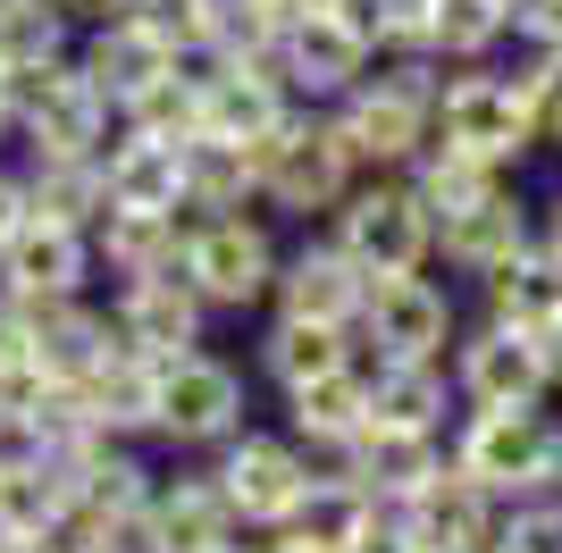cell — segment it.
<instances>
[{"label":"cell","instance_id":"obj_36","mask_svg":"<svg viewBox=\"0 0 562 553\" xmlns=\"http://www.w3.org/2000/svg\"><path fill=\"white\" fill-rule=\"evenodd\" d=\"M520 101H529V135L538 151H562V50H513Z\"/></svg>","mask_w":562,"mask_h":553},{"label":"cell","instance_id":"obj_11","mask_svg":"<svg viewBox=\"0 0 562 553\" xmlns=\"http://www.w3.org/2000/svg\"><path fill=\"white\" fill-rule=\"evenodd\" d=\"M260 68L278 76L303 110H336L361 76L378 68V50L361 43V25L345 18V9H319V18H303V25H285L278 43H269V59Z\"/></svg>","mask_w":562,"mask_h":553},{"label":"cell","instance_id":"obj_45","mask_svg":"<svg viewBox=\"0 0 562 553\" xmlns=\"http://www.w3.org/2000/svg\"><path fill=\"white\" fill-rule=\"evenodd\" d=\"M554 504H562V495H554Z\"/></svg>","mask_w":562,"mask_h":553},{"label":"cell","instance_id":"obj_30","mask_svg":"<svg viewBox=\"0 0 562 553\" xmlns=\"http://www.w3.org/2000/svg\"><path fill=\"white\" fill-rule=\"evenodd\" d=\"M76 68H85L117 110H126L143 84H160V76H168V50L151 43L135 18H110V25H93V34H76Z\"/></svg>","mask_w":562,"mask_h":553},{"label":"cell","instance_id":"obj_9","mask_svg":"<svg viewBox=\"0 0 562 553\" xmlns=\"http://www.w3.org/2000/svg\"><path fill=\"white\" fill-rule=\"evenodd\" d=\"M328 235L345 244V260L361 276H412L437 269V218L420 210L412 177H361L345 193V210L328 218Z\"/></svg>","mask_w":562,"mask_h":553},{"label":"cell","instance_id":"obj_2","mask_svg":"<svg viewBox=\"0 0 562 553\" xmlns=\"http://www.w3.org/2000/svg\"><path fill=\"white\" fill-rule=\"evenodd\" d=\"M437 76L446 68H428V59H378L328 110L336 135H345L352 160H361V177H403V168L437 143Z\"/></svg>","mask_w":562,"mask_h":553},{"label":"cell","instance_id":"obj_16","mask_svg":"<svg viewBox=\"0 0 562 553\" xmlns=\"http://www.w3.org/2000/svg\"><path fill=\"white\" fill-rule=\"evenodd\" d=\"M336 478H352L370 504H386V511H403L412 495H420L437 470H446V437H428V428H386V419H370L361 437L345 444V453L328 461Z\"/></svg>","mask_w":562,"mask_h":553},{"label":"cell","instance_id":"obj_4","mask_svg":"<svg viewBox=\"0 0 562 553\" xmlns=\"http://www.w3.org/2000/svg\"><path fill=\"white\" fill-rule=\"evenodd\" d=\"M278 260H285V235L269 210H202L186 235V285L202 294L211 319H260Z\"/></svg>","mask_w":562,"mask_h":553},{"label":"cell","instance_id":"obj_37","mask_svg":"<svg viewBox=\"0 0 562 553\" xmlns=\"http://www.w3.org/2000/svg\"><path fill=\"white\" fill-rule=\"evenodd\" d=\"M487 553H562V504H554V495H538V504H504Z\"/></svg>","mask_w":562,"mask_h":553},{"label":"cell","instance_id":"obj_3","mask_svg":"<svg viewBox=\"0 0 562 553\" xmlns=\"http://www.w3.org/2000/svg\"><path fill=\"white\" fill-rule=\"evenodd\" d=\"M252 168H260V210L303 235L328 227L345 193L361 184V160H352V143L336 135L328 110H294L269 143H252Z\"/></svg>","mask_w":562,"mask_h":553},{"label":"cell","instance_id":"obj_27","mask_svg":"<svg viewBox=\"0 0 562 553\" xmlns=\"http://www.w3.org/2000/svg\"><path fill=\"white\" fill-rule=\"evenodd\" d=\"M177 151H186V143H151V135H135V126H117L110 151H101V193H110V210H177L186 202Z\"/></svg>","mask_w":562,"mask_h":553},{"label":"cell","instance_id":"obj_10","mask_svg":"<svg viewBox=\"0 0 562 553\" xmlns=\"http://www.w3.org/2000/svg\"><path fill=\"white\" fill-rule=\"evenodd\" d=\"M446 377H453V403L462 411H520V403H554V377H546V345L520 336L504 319H462L446 352Z\"/></svg>","mask_w":562,"mask_h":553},{"label":"cell","instance_id":"obj_19","mask_svg":"<svg viewBox=\"0 0 562 553\" xmlns=\"http://www.w3.org/2000/svg\"><path fill=\"white\" fill-rule=\"evenodd\" d=\"M361 285H370V276L345 260V244H336L328 227H311L303 244H285L278 285H269V311H285V319H328V327H352V311H361Z\"/></svg>","mask_w":562,"mask_h":553},{"label":"cell","instance_id":"obj_42","mask_svg":"<svg viewBox=\"0 0 562 553\" xmlns=\"http://www.w3.org/2000/svg\"><path fill=\"white\" fill-rule=\"evenodd\" d=\"M244 553H303V545H285L278 529H260V537H244Z\"/></svg>","mask_w":562,"mask_h":553},{"label":"cell","instance_id":"obj_32","mask_svg":"<svg viewBox=\"0 0 562 553\" xmlns=\"http://www.w3.org/2000/svg\"><path fill=\"white\" fill-rule=\"evenodd\" d=\"M177 177H186V210H260V168H252V143L193 135L186 151H177Z\"/></svg>","mask_w":562,"mask_h":553},{"label":"cell","instance_id":"obj_41","mask_svg":"<svg viewBox=\"0 0 562 553\" xmlns=\"http://www.w3.org/2000/svg\"><path fill=\"white\" fill-rule=\"evenodd\" d=\"M538 244H546V252L562 260V184H554V193L538 202Z\"/></svg>","mask_w":562,"mask_h":553},{"label":"cell","instance_id":"obj_44","mask_svg":"<svg viewBox=\"0 0 562 553\" xmlns=\"http://www.w3.org/2000/svg\"><path fill=\"white\" fill-rule=\"evenodd\" d=\"M412 553H428V545H412Z\"/></svg>","mask_w":562,"mask_h":553},{"label":"cell","instance_id":"obj_34","mask_svg":"<svg viewBox=\"0 0 562 553\" xmlns=\"http://www.w3.org/2000/svg\"><path fill=\"white\" fill-rule=\"evenodd\" d=\"M403 177H412V193H420L428 218H453V210H470L487 184H504V168H479V160H462V151H446V143H428Z\"/></svg>","mask_w":562,"mask_h":553},{"label":"cell","instance_id":"obj_1","mask_svg":"<svg viewBox=\"0 0 562 553\" xmlns=\"http://www.w3.org/2000/svg\"><path fill=\"white\" fill-rule=\"evenodd\" d=\"M446 461L479 478L495 504H538L562 495V411L554 403H520V411H453Z\"/></svg>","mask_w":562,"mask_h":553},{"label":"cell","instance_id":"obj_24","mask_svg":"<svg viewBox=\"0 0 562 553\" xmlns=\"http://www.w3.org/2000/svg\"><path fill=\"white\" fill-rule=\"evenodd\" d=\"M68 394H76V411H85V428H93L101 444H143V453H151V411H160V369L151 361L110 352V361Z\"/></svg>","mask_w":562,"mask_h":553},{"label":"cell","instance_id":"obj_5","mask_svg":"<svg viewBox=\"0 0 562 553\" xmlns=\"http://www.w3.org/2000/svg\"><path fill=\"white\" fill-rule=\"evenodd\" d=\"M252 428V369L235 352L202 345L186 361L160 369V411H151V453H177V461H211L227 437Z\"/></svg>","mask_w":562,"mask_h":553},{"label":"cell","instance_id":"obj_31","mask_svg":"<svg viewBox=\"0 0 562 553\" xmlns=\"http://www.w3.org/2000/svg\"><path fill=\"white\" fill-rule=\"evenodd\" d=\"M18 184H25V218H59V227H85L110 210L101 193V160H43V151H18Z\"/></svg>","mask_w":562,"mask_h":553},{"label":"cell","instance_id":"obj_18","mask_svg":"<svg viewBox=\"0 0 562 553\" xmlns=\"http://www.w3.org/2000/svg\"><path fill=\"white\" fill-rule=\"evenodd\" d=\"M202 210H101L93 218V269L110 285H135V276H186V235Z\"/></svg>","mask_w":562,"mask_h":553},{"label":"cell","instance_id":"obj_15","mask_svg":"<svg viewBox=\"0 0 562 553\" xmlns=\"http://www.w3.org/2000/svg\"><path fill=\"white\" fill-rule=\"evenodd\" d=\"M235 537L244 529L227 520L218 486L202 478V461L151 478V504H143V520H135V553H227Z\"/></svg>","mask_w":562,"mask_h":553},{"label":"cell","instance_id":"obj_13","mask_svg":"<svg viewBox=\"0 0 562 553\" xmlns=\"http://www.w3.org/2000/svg\"><path fill=\"white\" fill-rule=\"evenodd\" d=\"M529 244H538V193L520 177H504L470 210L437 218V276H470V285H479L487 269H504V260L529 252Z\"/></svg>","mask_w":562,"mask_h":553},{"label":"cell","instance_id":"obj_33","mask_svg":"<svg viewBox=\"0 0 562 553\" xmlns=\"http://www.w3.org/2000/svg\"><path fill=\"white\" fill-rule=\"evenodd\" d=\"M504 50H513V0H437V34H428L437 68H479Z\"/></svg>","mask_w":562,"mask_h":553},{"label":"cell","instance_id":"obj_17","mask_svg":"<svg viewBox=\"0 0 562 553\" xmlns=\"http://www.w3.org/2000/svg\"><path fill=\"white\" fill-rule=\"evenodd\" d=\"M0 285L25 302H59V294H93V235L59 227V218H18V235L0 244Z\"/></svg>","mask_w":562,"mask_h":553},{"label":"cell","instance_id":"obj_29","mask_svg":"<svg viewBox=\"0 0 562 553\" xmlns=\"http://www.w3.org/2000/svg\"><path fill=\"white\" fill-rule=\"evenodd\" d=\"M378 520V504L361 495L352 478H336V470H319V478L303 486V504L285 511V545H303V553H352L361 545V529Z\"/></svg>","mask_w":562,"mask_h":553},{"label":"cell","instance_id":"obj_14","mask_svg":"<svg viewBox=\"0 0 562 553\" xmlns=\"http://www.w3.org/2000/svg\"><path fill=\"white\" fill-rule=\"evenodd\" d=\"M117 135V101L93 84V76L76 68H50V84L25 101L18 117V151H43V160H101Z\"/></svg>","mask_w":562,"mask_h":553},{"label":"cell","instance_id":"obj_28","mask_svg":"<svg viewBox=\"0 0 562 553\" xmlns=\"http://www.w3.org/2000/svg\"><path fill=\"white\" fill-rule=\"evenodd\" d=\"M361 377H370V419H386V428H428V437H446L453 411H462L446 361H370Z\"/></svg>","mask_w":562,"mask_h":553},{"label":"cell","instance_id":"obj_21","mask_svg":"<svg viewBox=\"0 0 562 553\" xmlns=\"http://www.w3.org/2000/svg\"><path fill=\"white\" fill-rule=\"evenodd\" d=\"M278 428L303 444L319 470H328V461L345 453L361 428H370V377H361V361L336 369V377H311V386L278 394Z\"/></svg>","mask_w":562,"mask_h":553},{"label":"cell","instance_id":"obj_26","mask_svg":"<svg viewBox=\"0 0 562 553\" xmlns=\"http://www.w3.org/2000/svg\"><path fill=\"white\" fill-rule=\"evenodd\" d=\"M294 110H303V101H294V92H285L269 68L235 59V68L202 92V135H218V143H269Z\"/></svg>","mask_w":562,"mask_h":553},{"label":"cell","instance_id":"obj_23","mask_svg":"<svg viewBox=\"0 0 562 553\" xmlns=\"http://www.w3.org/2000/svg\"><path fill=\"white\" fill-rule=\"evenodd\" d=\"M403 520H412V537H420L428 553H487L495 545V520H504V504H495L479 478H462V470H437V478L403 504Z\"/></svg>","mask_w":562,"mask_h":553},{"label":"cell","instance_id":"obj_25","mask_svg":"<svg viewBox=\"0 0 562 553\" xmlns=\"http://www.w3.org/2000/svg\"><path fill=\"white\" fill-rule=\"evenodd\" d=\"M479 311L504 327H520V336H554L562 327V260L546 252V244H529V252H513L504 269L479 276Z\"/></svg>","mask_w":562,"mask_h":553},{"label":"cell","instance_id":"obj_8","mask_svg":"<svg viewBox=\"0 0 562 553\" xmlns=\"http://www.w3.org/2000/svg\"><path fill=\"white\" fill-rule=\"evenodd\" d=\"M202 478L218 486V504H227L235 529L260 537V529H285V511L303 504V486L319 478V461L285 437V428H260L252 419L244 437H227L211 461H202Z\"/></svg>","mask_w":562,"mask_h":553},{"label":"cell","instance_id":"obj_35","mask_svg":"<svg viewBox=\"0 0 562 553\" xmlns=\"http://www.w3.org/2000/svg\"><path fill=\"white\" fill-rule=\"evenodd\" d=\"M117 126H135V135H151V143H193L202 135V101H193V84L160 76V84H143L135 101L117 110Z\"/></svg>","mask_w":562,"mask_h":553},{"label":"cell","instance_id":"obj_22","mask_svg":"<svg viewBox=\"0 0 562 553\" xmlns=\"http://www.w3.org/2000/svg\"><path fill=\"white\" fill-rule=\"evenodd\" d=\"M110 352H117V336H110V302L101 294L34 302V369H43L50 386H85Z\"/></svg>","mask_w":562,"mask_h":553},{"label":"cell","instance_id":"obj_20","mask_svg":"<svg viewBox=\"0 0 562 553\" xmlns=\"http://www.w3.org/2000/svg\"><path fill=\"white\" fill-rule=\"evenodd\" d=\"M336 369H352V327L260 311V327H252V377L269 394H294V386H311V377H336Z\"/></svg>","mask_w":562,"mask_h":553},{"label":"cell","instance_id":"obj_6","mask_svg":"<svg viewBox=\"0 0 562 553\" xmlns=\"http://www.w3.org/2000/svg\"><path fill=\"white\" fill-rule=\"evenodd\" d=\"M437 143L462 151V160H479V168H504V177H520V168L538 160L513 59H479V68L437 76Z\"/></svg>","mask_w":562,"mask_h":553},{"label":"cell","instance_id":"obj_43","mask_svg":"<svg viewBox=\"0 0 562 553\" xmlns=\"http://www.w3.org/2000/svg\"><path fill=\"white\" fill-rule=\"evenodd\" d=\"M546 377H554V403H562V327L546 336Z\"/></svg>","mask_w":562,"mask_h":553},{"label":"cell","instance_id":"obj_38","mask_svg":"<svg viewBox=\"0 0 562 553\" xmlns=\"http://www.w3.org/2000/svg\"><path fill=\"white\" fill-rule=\"evenodd\" d=\"M412 545H420V537H412V520L378 504V520H370V529H361V545H352V553H412Z\"/></svg>","mask_w":562,"mask_h":553},{"label":"cell","instance_id":"obj_39","mask_svg":"<svg viewBox=\"0 0 562 553\" xmlns=\"http://www.w3.org/2000/svg\"><path fill=\"white\" fill-rule=\"evenodd\" d=\"M252 9H260V18H269V25H278V34H285V25L319 18V9H345V0H252Z\"/></svg>","mask_w":562,"mask_h":553},{"label":"cell","instance_id":"obj_40","mask_svg":"<svg viewBox=\"0 0 562 553\" xmlns=\"http://www.w3.org/2000/svg\"><path fill=\"white\" fill-rule=\"evenodd\" d=\"M18 218H25V184H18V168H0V244L18 235Z\"/></svg>","mask_w":562,"mask_h":553},{"label":"cell","instance_id":"obj_12","mask_svg":"<svg viewBox=\"0 0 562 553\" xmlns=\"http://www.w3.org/2000/svg\"><path fill=\"white\" fill-rule=\"evenodd\" d=\"M101 302H110L117 352H126V361H151V369L202 352V345H211V327H218L186 276H135V285H110Z\"/></svg>","mask_w":562,"mask_h":553},{"label":"cell","instance_id":"obj_7","mask_svg":"<svg viewBox=\"0 0 562 553\" xmlns=\"http://www.w3.org/2000/svg\"><path fill=\"white\" fill-rule=\"evenodd\" d=\"M462 336V294L453 276L412 269V276H370L352 311V361H446Z\"/></svg>","mask_w":562,"mask_h":553}]
</instances>
